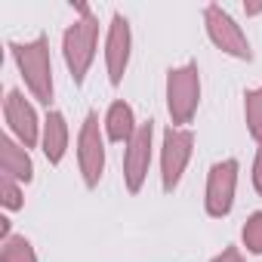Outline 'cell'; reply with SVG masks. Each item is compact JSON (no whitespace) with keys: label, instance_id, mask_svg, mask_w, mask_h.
<instances>
[{"label":"cell","instance_id":"cell-1","mask_svg":"<svg viewBox=\"0 0 262 262\" xmlns=\"http://www.w3.org/2000/svg\"><path fill=\"white\" fill-rule=\"evenodd\" d=\"M77 13L80 19L74 25L65 28V37H62V53H65V65L74 77V83H83L93 59H96V40H99V19L93 16L90 7L77 4Z\"/></svg>","mask_w":262,"mask_h":262},{"label":"cell","instance_id":"cell-17","mask_svg":"<svg viewBox=\"0 0 262 262\" xmlns=\"http://www.w3.org/2000/svg\"><path fill=\"white\" fill-rule=\"evenodd\" d=\"M0 201H4L7 210H22L25 207V198H22V188H19L16 179H10V176L0 179Z\"/></svg>","mask_w":262,"mask_h":262},{"label":"cell","instance_id":"cell-20","mask_svg":"<svg viewBox=\"0 0 262 262\" xmlns=\"http://www.w3.org/2000/svg\"><path fill=\"white\" fill-rule=\"evenodd\" d=\"M262 13V4H253V7H247V16H259Z\"/></svg>","mask_w":262,"mask_h":262},{"label":"cell","instance_id":"cell-11","mask_svg":"<svg viewBox=\"0 0 262 262\" xmlns=\"http://www.w3.org/2000/svg\"><path fill=\"white\" fill-rule=\"evenodd\" d=\"M0 167H4V176H10L16 182H31L34 179V164H31L25 145L10 139V136L0 139Z\"/></svg>","mask_w":262,"mask_h":262},{"label":"cell","instance_id":"cell-16","mask_svg":"<svg viewBox=\"0 0 262 262\" xmlns=\"http://www.w3.org/2000/svg\"><path fill=\"white\" fill-rule=\"evenodd\" d=\"M241 237H244V247H247L253 256H262V210L253 213V216L244 222Z\"/></svg>","mask_w":262,"mask_h":262},{"label":"cell","instance_id":"cell-10","mask_svg":"<svg viewBox=\"0 0 262 262\" xmlns=\"http://www.w3.org/2000/svg\"><path fill=\"white\" fill-rule=\"evenodd\" d=\"M4 117H7V126H10V133L25 145V148H31V145H37V139L43 136L40 133V123H37V114H34V108L25 102V96L19 93V90H10L7 93V102H4Z\"/></svg>","mask_w":262,"mask_h":262},{"label":"cell","instance_id":"cell-6","mask_svg":"<svg viewBox=\"0 0 262 262\" xmlns=\"http://www.w3.org/2000/svg\"><path fill=\"white\" fill-rule=\"evenodd\" d=\"M77 164H80V176L86 188H96L102 173H105V139L99 129V117L90 111L83 117L80 136H77Z\"/></svg>","mask_w":262,"mask_h":262},{"label":"cell","instance_id":"cell-15","mask_svg":"<svg viewBox=\"0 0 262 262\" xmlns=\"http://www.w3.org/2000/svg\"><path fill=\"white\" fill-rule=\"evenodd\" d=\"M0 262H37L31 241L19 237V234H10L4 241V250H0Z\"/></svg>","mask_w":262,"mask_h":262},{"label":"cell","instance_id":"cell-13","mask_svg":"<svg viewBox=\"0 0 262 262\" xmlns=\"http://www.w3.org/2000/svg\"><path fill=\"white\" fill-rule=\"evenodd\" d=\"M136 129H139V123H136L133 108H129L123 99L111 102V108L105 114V133H108V139L111 142H129V139L136 136Z\"/></svg>","mask_w":262,"mask_h":262},{"label":"cell","instance_id":"cell-3","mask_svg":"<svg viewBox=\"0 0 262 262\" xmlns=\"http://www.w3.org/2000/svg\"><path fill=\"white\" fill-rule=\"evenodd\" d=\"M201 102V71L194 62L167 71V111L176 126L191 123Z\"/></svg>","mask_w":262,"mask_h":262},{"label":"cell","instance_id":"cell-18","mask_svg":"<svg viewBox=\"0 0 262 262\" xmlns=\"http://www.w3.org/2000/svg\"><path fill=\"white\" fill-rule=\"evenodd\" d=\"M253 188H256V191H259V198H262V145H259L256 161H253Z\"/></svg>","mask_w":262,"mask_h":262},{"label":"cell","instance_id":"cell-4","mask_svg":"<svg viewBox=\"0 0 262 262\" xmlns=\"http://www.w3.org/2000/svg\"><path fill=\"white\" fill-rule=\"evenodd\" d=\"M194 151V133L185 126H170L164 133V148H161V185L164 191H173L182 182V173L191 161Z\"/></svg>","mask_w":262,"mask_h":262},{"label":"cell","instance_id":"cell-12","mask_svg":"<svg viewBox=\"0 0 262 262\" xmlns=\"http://www.w3.org/2000/svg\"><path fill=\"white\" fill-rule=\"evenodd\" d=\"M40 145H43V155H47V161H50L53 167L62 164L65 151H68V120H65L62 111H50V114H47Z\"/></svg>","mask_w":262,"mask_h":262},{"label":"cell","instance_id":"cell-5","mask_svg":"<svg viewBox=\"0 0 262 262\" xmlns=\"http://www.w3.org/2000/svg\"><path fill=\"white\" fill-rule=\"evenodd\" d=\"M204 25H207L210 40L216 43V50H222V53H228V56H234V59H244V62L253 59V50H250L247 34L241 31V25L225 13L219 4H210V7L204 10Z\"/></svg>","mask_w":262,"mask_h":262},{"label":"cell","instance_id":"cell-19","mask_svg":"<svg viewBox=\"0 0 262 262\" xmlns=\"http://www.w3.org/2000/svg\"><path fill=\"white\" fill-rule=\"evenodd\" d=\"M213 262H244V259H241V250H237V247H225Z\"/></svg>","mask_w":262,"mask_h":262},{"label":"cell","instance_id":"cell-14","mask_svg":"<svg viewBox=\"0 0 262 262\" xmlns=\"http://www.w3.org/2000/svg\"><path fill=\"white\" fill-rule=\"evenodd\" d=\"M244 117H247L250 136L262 145V86L244 93Z\"/></svg>","mask_w":262,"mask_h":262},{"label":"cell","instance_id":"cell-9","mask_svg":"<svg viewBox=\"0 0 262 262\" xmlns=\"http://www.w3.org/2000/svg\"><path fill=\"white\" fill-rule=\"evenodd\" d=\"M129 47H133V34H129V22L114 13L108 25V40H105V65H108V80L111 86H120L123 71L129 65Z\"/></svg>","mask_w":262,"mask_h":262},{"label":"cell","instance_id":"cell-8","mask_svg":"<svg viewBox=\"0 0 262 262\" xmlns=\"http://www.w3.org/2000/svg\"><path fill=\"white\" fill-rule=\"evenodd\" d=\"M234 188H237V161L228 158V161H219L210 167V176H207V213L213 219H222L231 213V204H234Z\"/></svg>","mask_w":262,"mask_h":262},{"label":"cell","instance_id":"cell-2","mask_svg":"<svg viewBox=\"0 0 262 262\" xmlns=\"http://www.w3.org/2000/svg\"><path fill=\"white\" fill-rule=\"evenodd\" d=\"M10 53L19 65V74L25 77V86L34 93L37 102H53V62H50V40L34 37L28 43H10Z\"/></svg>","mask_w":262,"mask_h":262},{"label":"cell","instance_id":"cell-7","mask_svg":"<svg viewBox=\"0 0 262 262\" xmlns=\"http://www.w3.org/2000/svg\"><path fill=\"white\" fill-rule=\"evenodd\" d=\"M151 136H155V120L139 123L136 136L126 142V155H123V182L129 194H139L145 179H148V167H151Z\"/></svg>","mask_w":262,"mask_h":262}]
</instances>
